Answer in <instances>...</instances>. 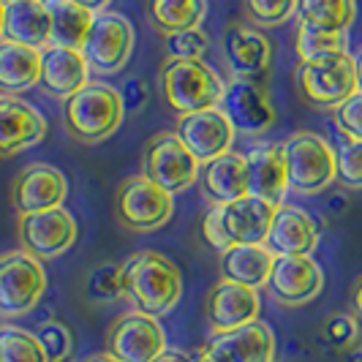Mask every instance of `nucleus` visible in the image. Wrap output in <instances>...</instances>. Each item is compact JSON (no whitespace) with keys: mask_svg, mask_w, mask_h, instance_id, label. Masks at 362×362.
<instances>
[{"mask_svg":"<svg viewBox=\"0 0 362 362\" xmlns=\"http://www.w3.org/2000/svg\"><path fill=\"white\" fill-rule=\"evenodd\" d=\"M180 267L158 251H139L123 262V297L147 316H166L180 303Z\"/></svg>","mask_w":362,"mask_h":362,"instance_id":"1","label":"nucleus"},{"mask_svg":"<svg viewBox=\"0 0 362 362\" xmlns=\"http://www.w3.org/2000/svg\"><path fill=\"white\" fill-rule=\"evenodd\" d=\"M275 210L278 207L272 202L251 194L226 204H213L202 221V237L218 254L232 245H264Z\"/></svg>","mask_w":362,"mask_h":362,"instance_id":"2","label":"nucleus"},{"mask_svg":"<svg viewBox=\"0 0 362 362\" xmlns=\"http://www.w3.org/2000/svg\"><path fill=\"white\" fill-rule=\"evenodd\" d=\"M126 117L123 93L104 82H88L63 101V128L79 145H98L109 139Z\"/></svg>","mask_w":362,"mask_h":362,"instance_id":"3","label":"nucleus"},{"mask_svg":"<svg viewBox=\"0 0 362 362\" xmlns=\"http://www.w3.org/2000/svg\"><path fill=\"white\" fill-rule=\"evenodd\" d=\"M158 85L166 104L180 115L218 107L226 85L202 57H166L158 71Z\"/></svg>","mask_w":362,"mask_h":362,"instance_id":"4","label":"nucleus"},{"mask_svg":"<svg viewBox=\"0 0 362 362\" xmlns=\"http://www.w3.org/2000/svg\"><path fill=\"white\" fill-rule=\"evenodd\" d=\"M294 85L303 104L313 109H335L360 90L357 66L349 52H335L316 60H300L294 71Z\"/></svg>","mask_w":362,"mask_h":362,"instance_id":"5","label":"nucleus"},{"mask_svg":"<svg viewBox=\"0 0 362 362\" xmlns=\"http://www.w3.org/2000/svg\"><path fill=\"white\" fill-rule=\"evenodd\" d=\"M284 163L289 191L303 197L322 194L338 177L335 150L325 136L313 131H297L284 142Z\"/></svg>","mask_w":362,"mask_h":362,"instance_id":"6","label":"nucleus"},{"mask_svg":"<svg viewBox=\"0 0 362 362\" xmlns=\"http://www.w3.org/2000/svg\"><path fill=\"white\" fill-rule=\"evenodd\" d=\"M172 213H175V197L163 191L161 185L147 180L145 175L128 177L115 191V218L126 232L134 235L156 232L169 223Z\"/></svg>","mask_w":362,"mask_h":362,"instance_id":"7","label":"nucleus"},{"mask_svg":"<svg viewBox=\"0 0 362 362\" xmlns=\"http://www.w3.org/2000/svg\"><path fill=\"white\" fill-rule=\"evenodd\" d=\"M202 163L194 158V153L180 142L175 131L156 134L145 145L142 153V175L172 197L188 191L194 182L199 180Z\"/></svg>","mask_w":362,"mask_h":362,"instance_id":"8","label":"nucleus"},{"mask_svg":"<svg viewBox=\"0 0 362 362\" xmlns=\"http://www.w3.org/2000/svg\"><path fill=\"white\" fill-rule=\"evenodd\" d=\"M47 291V272L36 256L19 251L0 254V313L25 316Z\"/></svg>","mask_w":362,"mask_h":362,"instance_id":"9","label":"nucleus"},{"mask_svg":"<svg viewBox=\"0 0 362 362\" xmlns=\"http://www.w3.org/2000/svg\"><path fill=\"white\" fill-rule=\"evenodd\" d=\"M134 52V28L117 11H98L93 19L88 41L82 54L95 74H117L126 69L128 57Z\"/></svg>","mask_w":362,"mask_h":362,"instance_id":"10","label":"nucleus"},{"mask_svg":"<svg viewBox=\"0 0 362 362\" xmlns=\"http://www.w3.org/2000/svg\"><path fill=\"white\" fill-rule=\"evenodd\" d=\"M107 351L120 362H153L166 351L163 327L142 310L120 313L107 329Z\"/></svg>","mask_w":362,"mask_h":362,"instance_id":"11","label":"nucleus"},{"mask_svg":"<svg viewBox=\"0 0 362 362\" xmlns=\"http://www.w3.org/2000/svg\"><path fill=\"white\" fill-rule=\"evenodd\" d=\"M76 232H79V226L66 207L19 216V245L25 254L36 256L38 262L66 254L76 240Z\"/></svg>","mask_w":362,"mask_h":362,"instance_id":"12","label":"nucleus"},{"mask_svg":"<svg viewBox=\"0 0 362 362\" xmlns=\"http://www.w3.org/2000/svg\"><path fill=\"white\" fill-rule=\"evenodd\" d=\"M325 289V270L310 256H275L267 291L284 308L313 303Z\"/></svg>","mask_w":362,"mask_h":362,"instance_id":"13","label":"nucleus"},{"mask_svg":"<svg viewBox=\"0 0 362 362\" xmlns=\"http://www.w3.org/2000/svg\"><path fill=\"white\" fill-rule=\"evenodd\" d=\"M175 134L180 136V142L194 153V158L199 163H207L229 153L232 142H235V126L229 123L226 112L221 107L180 115Z\"/></svg>","mask_w":362,"mask_h":362,"instance_id":"14","label":"nucleus"},{"mask_svg":"<svg viewBox=\"0 0 362 362\" xmlns=\"http://www.w3.org/2000/svg\"><path fill=\"white\" fill-rule=\"evenodd\" d=\"M223 112L235 131L245 136H262L275 126V107L270 101L267 82L251 79H232V85L223 93Z\"/></svg>","mask_w":362,"mask_h":362,"instance_id":"15","label":"nucleus"},{"mask_svg":"<svg viewBox=\"0 0 362 362\" xmlns=\"http://www.w3.org/2000/svg\"><path fill=\"white\" fill-rule=\"evenodd\" d=\"M221 49H223V60L232 69L235 79L267 82L272 47L270 38L264 36L256 25H237V22H232L223 30Z\"/></svg>","mask_w":362,"mask_h":362,"instance_id":"16","label":"nucleus"},{"mask_svg":"<svg viewBox=\"0 0 362 362\" xmlns=\"http://www.w3.org/2000/svg\"><path fill=\"white\" fill-rule=\"evenodd\" d=\"M69 197V180L49 163H28L11 182V204L19 216L63 207Z\"/></svg>","mask_w":362,"mask_h":362,"instance_id":"17","label":"nucleus"},{"mask_svg":"<svg viewBox=\"0 0 362 362\" xmlns=\"http://www.w3.org/2000/svg\"><path fill=\"white\" fill-rule=\"evenodd\" d=\"M259 310H262L259 291L235 284V281H223V278L204 297V319L216 335L256 322Z\"/></svg>","mask_w":362,"mask_h":362,"instance_id":"18","label":"nucleus"},{"mask_svg":"<svg viewBox=\"0 0 362 362\" xmlns=\"http://www.w3.org/2000/svg\"><path fill=\"white\" fill-rule=\"evenodd\" d=\"M202 360L207 362H275V335L270 325L256 319L251 325L221 332L204 346Z\"/></svg>","mask_w":362,"mask_h":362,"instance_id":"19","label":"nucleus"},{"mask_svg":"<svg viewBox=\"0 0 362 362\" xmlns=\"http://www.w3.org/2000/svg\"><path fill=\"white\" fill-rule=\"evenodd\" d=\"M47 136V117L30 101L0 95V158L17 156Z\"/></svg>","mask_w":362,"mask_h":362,"instance_id":"20","label":"nucleus"},{"mask_svg":"<svg viewBox=\"0 0 362 362\" xmlns=\"http://www.w3.org/2000/svg\"><path fill=\"white\" fill-rule=\"evenodd\" d=\"M38 82H41L44 93L66 101L90 82V66H88L82 49L49 44L41 49V79Z\"/></svg>","mask_w":362,"mask_h":362,"instance_id":"21","label":"nucleus"},{"mask_svg":"<svg viewBox=\"0 0 362 362\" xmlns=\"http://www.w3.org/2000/svg\"><path fill=\"white\" fill-rule=\"evenodd\" d=\"M264 245L275 256H310L319 245V226L305 210L294 204H281L275 210Z\"/></svg>","mask_w":362,"mask_h":362,"instance_id":"22","label":"nucleus"},{"mask_svg":"<svg viewBox=\"0 0 362 362\" xmlns=\"http://www.w3.org/2000/svg\"><path fill=\"white\" fill-rule=\"evenodd\" d=\"M199 188L213 204H226L248 197V161L240 153H223L199 166Z\"/></svg>","mask_w":362,"mask_h":362,"instance_id":"23","label":"nucleus"},{"mask_svg":"<svg viewBox=\"0 0 362 362\" xmlns=\"http://www.w3.org/2000/svg\"><path fill=\"white\" fill-rule=\"evenodd\" d=\"M245 161H248V191H251V197L267 199L275 207H281L286 191H289L284 145H278V142L259 145L245 156Z\"/></svg>","mask_w":362,"mask_h":362,"instance_id":"24","label":"nucleus"},{"mask_svg":"<svg viewBox=\"0 0 362 362\" xmlns=\"http://www.w3.org/2000/svg\"><path fill=\"white\" fill-rule=\"evenodd\" d=\"M3 41H14L22 47L44 49L52 44V17L44 0H19L6 3Z\"/></svg>","mask_w":362,"mask_h":362,"instance_id":"25","label":"nucleus"},{"mask_svg":"<svg viewBox=\"0 0 362 362\" xmlns=\"http://www.w3.org/2000/svg\"><path fill=\"white\" fill-rule=\"evenodd\" d=\"M275 254L267 245H232L218 259V272L223 281H235L243 286H267Z\"/></svg>","mask_w":362,"mask_h":362,"instance_id":"26","label":"nucleus"},{"mask_svg":"<svg viewBox=\"0 0 362 362\" xmlns=\"http://www.w3.org/2000/svg\"><path fill=\"white\" fill-rule=\"evenodd\" d=\"M41 79V49L0 41V90L6 95L30 90Z\"/></svg>","mask_w":362,"mask_h":362,"instance_id":"27","label":"nucleus"},{"mask_svg":"<svg viewBox=\"0 0 362 362\" xmlns=\"http://www.w3.org/2000/svg\"><path fill=\"white\" fill-rule=\"evenodd\" d=\"M207 17V0H147V19L163 38L199 28Z\"/></svg>","mask_w":362,"mask_h":362,"instance_id":"28","label":"nucleus"},{"mask_svg":"<svg viewBox=\"0 0 362 362\" xmlns=\"http://www.w3.org/2000/svg\"><path fill=\"white\" fill-rule=\"evenodd\" d=\"M44 3L52 17V44L82 49L95 14L88 11L85 6H76L74 0H44Z\"/></svg>","mask_w":362,"mask_h":362,"instance_id":"29","label":"nucleus"},{"mask_svg":"<svg viewBox=\"0 0 362 362\" xmlns=\"http://www.w3.org/2000/svg\"><path fill=\"white\" fill-rule=\"evenodd\" d=\"M297 17L305 28L349 33L357 19V0H297Z\"/></svg>","mask_w":362,"mask_h":362,"instance_id":"30","label":"nucleus"},{"mask_svg":"<svg viewBox=\"0 0 362 362\" xmlns=\"http://www.w3.org/2000/svg\"><path fill=\"white\" fill-rule=\"evenodd\" d=\"M0 362H49L36 332L22 327H0Z\"/></svg>","mask_w":362,"mask_h":362,"instance_id":"31","label":"nucleus"},{"mask_svg":"<svg viewBox=\"0 0 362 362\" xmlns=\"http://www.w3.org/2000/svg\"><path fill=\"white\" fill-rule=\"evenodd\" d=\"M297 54L300 60H316V57H327L335 52H349L346 49V33H327V30H316V28H297Z\"/></svg>","mask_w":362,"mask_h":362,"instance_id":"32","label":"nucleus"},{"mask_svg":"<svg viewBox=\"0 0 362 362\" xmlns=\"http://www.w3.org/2000/svg\"><path fill=\"white\" fill-rule=\"evenodd\" d=\"M85 294L93 303H112V300H123V264L107 262L93 267L85 284Z\"/></svg>","mask_w":362,"mask_h":362,"instance_id":"33","label":"nucleus"},{"mask_svg":"<svg viewBox=\"0 0 362 362\" xmlns=\"http://www.w3.org/2000/svg\"><path fill=\"white\" fill-rule=\"evenodd\" d=\"M338 177L349 191H362V139H344V145L335 150Z\"/></svg>","mask_w":362,"mask_h":362,"instance_id":"34","label":"nucleus"},{"mask_svg":"<svg viewBox=\"0 0 362 362\" xmlns=\"http://www.w3.org/2000/svg\"><path fill=\"white\" fill-rule=\"evenodd\" d=\"M360 325L354 319V313L349 310H338V313H329L322 325V338H325L327 346L332 349H349V346L357 344L360 338Z\"/></svg>","mask_w":362,"mask_h":362,"instance_id":"35","label":"nucleus"},{"mask_svg":"<svg viewBox=\"0 0 362 362\" xmlns=\"http://www.w3.org/2000/svg\"><path fill=\"white\" fill-rule=\"evenodd\" d=\"M245 11L256 28H272L297 14V0H245Z\"/></svg>","mask_w":362,"mask_h":362,"instance_id":"36","label":"nucleus"},{"mask_svg":"<svg viewBox=\"0 0 362 362\" xmlns=\"http://www.w3.org/2000/svg\"><path fill=\"white\" fill-rule=\"evenodd\" d=\"M36 335L38 341H41V346H44L49 362L71 360L74 338H71V329L63 325V322H44V325L38 327Z\"/></svg>","mask_w":362,"mask_h":362,"instance_id":"37","label":"nucleus"},{"mask_svg":"<svg viewBox=\"0 0 362 362\" xmlns=\"http://www.w3.org/2000/svg\"><path fill=\"white\" fill-rule=\"evenodd\" d=\"M166 54L169 57H202L207 52V44L210 38L202 28H191V30H180V33H172L166 36Z\"/></svg>","mask_w":362,"mask_h":362,"instance_id":"38","label":"nucleus"},{"mask_svg":"<svg viewBox=\"0 0 362 362\" xmlns=\"http://www.w3.org/2000/svg\"><path fill=\"white\" fill-rule=\"evenodd\" d=\"M332 117H335V126L344 139H362V90L346 98L344 104L332 112Z\"/></svg>","mask_w":362,"mask_h":362,"instance_id":"39","label":"nucleus"},{"mask_svg":"<svg viewBox=\"0 0 362 362\" xmlns=\"http://www.w3.org/2000/svg\"><path fill=\"white\" fill-rule=\"evenodd\" d=\"M147 101V85L145 79H128L126 95H123V104H126L128 112H139Z\"/></svg>","mask_w":362,"mask_h":362,"instance_id":"40","label":"nucleus"},{"mask_svg":"<svg viewBox=\"0 0 362 362\" xmlns=\"http://www.w3.org/2000/svg\"><path fill=\"white\" fill-rule=\"evenodd\" d=\"M351 313H354V319L362 329V275L354 281V289H351Z\"/></svg>","mask_w":362,"mask_h":362,"instance_id":"41","label":"nucleus"},{"mask_svg":"<svg viewBox=\"0 0 362 362\" xmlns=\"http://www.w3.org/2000/svg\"><path fill=\"white\" fill-rule=\"evenodd\" d=\"M153 362H197L194 357H188L185 351H177V349H166L163 354H158Z\"/></svg>","mask_w":362,"mask_h":362,"instance_id":"42","label":"nucleus"},{"mask_svg":"<svg viewBox=\"0 0 362 362\" xmlns=\"http://www.w3.org/2000/svg\"><path fill=\"white\" fill-rule=\"evenodd\" d=\"M74 3H76V6H85L93 14H98V11H107V6L112 0H74Z\"/></svg>","mask_w":362,"mask_h":362,"instance_id":"43","label":"nucleus"},{"mask_svg":"<svg viewBox=\"0 0 362 362\" xmlns=\"http://www.w3.org/2000/svg\"><path fill=\"white\" fill-rule=\"evenodd\" d=\"M85 362H120V360H115L109 351H101V354H93L90 360H85Z\"/></svg>","mask_w":362,"mask_h":362,"instance_id":"44","label":"nucleus"},{"mask_svg":"<svg viewBox=\"0 0 362 362\" xmlns=\"http://www.w3.org/2000/svg\"><path fill=\"white\" fill-rule=\"evenodd\" d=\"M354 66H357V85H360V90H362V49H360V54L354 57Z\"/></svg>","mask_w":362,"mask_h":362,"instance_id":"45","label":"nucleus"},{"mask_svg":"<svg viewBox=\"0 0 362 362\" xmlns=\"http://www.w3.org/2000/svg\"><path fill=\"white\" fill-rule=\"evenodd\" d=\"M3 25H6V3L0 0V38H3Z\"/></svg>","mask_w":362,"mask_h":362,"instance_id":"46","label":"nucleus"},{"mask_svg":"<svg viewBox=\"0 0 362 362\" xmlns=\"http://www.w3.org/2000/svg\"><path fill=\"white\" fill-rule=\"evenodd\" d=\"M349 362H362V346H360V349H354V351L349 354Z\"/></svg>","mask_w":362,"mask_h":362,"instance_id":"47","label":"nucleus"},{"mask_svg":"<svg viewBox=\"0 0 362 362\" xmlns=\"http://www.w3.org/2000/svg\"><path fill=\"white\" fill-rule=\"evenodd\" d=\"M3 3H19V0H3Z\"/></svg>","mask_w":362,"mask_h":362,"instance_id":"48","label":"nucleus"},{"mask_svg":"<svg viewBox=\"0 0 362 362\" xmlns=\"http://www.w3.org/2000/svg\"><path fill=\"white\" fill-rule=\"evenodd\" d=\"M197 362H207V360H202V357H199V360H197Z\"/></svg>","mask_w":362,"mask_h":362,"instance_id":"49","label":"nucleus"},{"mask_svg":"<svg viewBox=\"0 0 362 362\" xmlns=\"http://www.w3.org/2000/svg\"><path fill=\"white\" fill-rule=\"evenodd\" d=\"M281 362H284V360H281Z\"/></svg>","mask_w":362,"mask_h":362,"instance_id":"50","label":"nucleus"}]
</instances>
